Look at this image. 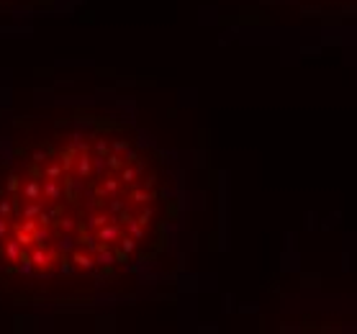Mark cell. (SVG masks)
Listing matches in <instances>:
<instances>
[{
	"instance_id": "cell-1",
	"label": "cell",
	"mask_w": 357,
	"mask_h": 334,
	"mask_svg": "<svg viewBox=\"0 0 357 334\" xmlns=\"http://www.w3.org/2000/svg\"><path fill=\"white\" fill-rule=\"evenodd\" d=\"M177 219L165 155L100 111L0 126V296L21 303L100 291L167 250Z\"/></svg>"
}]
</instances>
